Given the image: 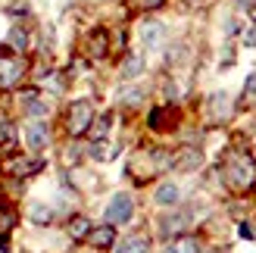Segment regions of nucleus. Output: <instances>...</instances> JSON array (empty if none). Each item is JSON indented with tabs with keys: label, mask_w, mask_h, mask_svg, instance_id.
Here are the masks:
<instances>
[{
	"label": "nucleus",
	"mask_w": 256,
	"mask_h": 253,
	"mask_svg": "<svg viewBox=\"0 0 256 253\" xmlns=\"http://www.w3.org/2000/svg\"><path fill=\"white\" fill-rule=\"evenodd\" d=\"M32 222H34V225H50V222H54V210L44 206V204L32 206Z\"/></svg>",
	"instance_id": "obj_20"
},
{
	"label": "nucleus",
	"mask_w": 256,
	"mask_h": 253,
	"mask_svg": "<svg viewBox=\"0 0 256 253\" xmlns=\"http://www.w3.org/2000/svg\"><path fill=\"white\" fill-rule=\"evenodd\" d=\"M91 56H106V32L97 28L91 34Z\"/></svg>",
	"instance_id": "obj_18"
},
{
	"label": "nucleus",
	"mask_w": 256,
	"mask_h": 253,
	"mask_svg": "<svg viewBox=\"0 0 256 253\" xmlns=\"http://www.w3.org/2000/svg\"><path fill=\"white\" fill-rule=\"evenodd\" d=\"M91 154H94L97 160H112V156L119 154V144H104V141H94Z\"/></svg>",
	"instance_id": "obj_19"
},
{
	"label": "nucleus",
	"mask_w": 256,
	"mask_h": 253,
	"mask_svg": "<svg viewBox=\"0 0 256 253\" xmlns=\"http://www.w3.org/2000/svg\"><path fill=\"white\" fill-rule=\"evenodd\" d=\"M88 241H91L94 247H110L112 241H116V225H100V228H91L88 232Z\"/></svg>",
	"instance_id": "obj_10"
},
{
	"label": "nucleus",
	"mask_w": 256,
	"mask_h": 253,
	"mask_svg": "<svg viewBox=\"0 0 256 253\" xmlns=\"http://www.w3.org/2000/svg\"><path fill=\"white\" fill-rule=\"evenodd\" d=\"M25 75V62L22 56H0V88L10 91V88H16Z\"/></svg>",
	"instance_id": "obj_4"
},
{
	"label": "nucleus",
	"mask_w": 256,
	"mask_h": 253,
	"mask_svg": "<svg viewBox=\"0 0 256 253\" xmlns=\"http://www.w3.org/2000/svg\"><path fill=\"white\" fill-rule=\"evenodd\" d=\"M25 144H28L32 150H44L50 144V128L41 119H32L28 125H25Z\"/></svg>",
	"instance_id": "obj_5"
},
{
	"label": "nucleus",
	"mask_w": 256,
	"mask_h": 253,
	"mask_svg": "<svg viewBox=\"0 0 256 253\" xmlns=\"http://www.w3.org/2000/svg\"><path fill=\"white\" fill-rule=\"evenodd\" d=\"M10 47L25 50V47H28V34H25L22 28H12V32H10Z\"/></svg>",
	"instance_id": "obj_22"
},
{
	"label": "nucleus",
	"mask_w": 256,
	"mask_h": 253,
	"mask_svg": "<svg viewBox=\"0 0 256 253\" xmlns=\"http://www.w3.org/2000/svg\"><path fill=\"white\" fill-rule=\"evenodd\" d=\"M172 162H175V169H182V172H194V169H200L203 156H200V150L188 147V150H182V154H178Z\"/></svg>",
	"instance_id": "obj_9"
},
{
	"label": "nucleus",
	"mask_w": 256,
	"mask_h": 253,
	"mask_svg": "<svg viewBox=\"0 0 256 253\" xmlns=\"http://www.w3.org/2000/svg\"><path fill=\"white\" fill-rule=\"evenodd\" d=\"M132 216H134V200L128 194H116L106 204V222L110 225H125V222H132Z\"/></svg>",
	"instance_id": "obj_3"
},
{
	"label": "nucleus",
	"mask_w": 256,
	"mask_h": 253,
	"mask_svg": "<svg viewBox=\"0 0 256 253\" xmlns=\"http://www.w3.org/2000/svg\"><path fill=\"white\" fill-rule=\"evenodd\" d=\"M16 144V125L12 122H0V147Z\"/></svg>",
	"instance_id": "obj_21"
},
{
	"label": "nucleus",
	"mask_w": 256,
	"mask_h": 253,
	"mask_svg": "<svg viewBox=\"0 0 256 253\" xmlns=\"http://www.w3.org/2000/svg\"><path fill=\"white\" fill-rule=\"evenodd\" d=\"M210 116H212L216 122H222V119H228V116H232V97H228L225 91L210 97Z\"/></svg>",
	"instance_id": "obj_8"
},
{
	"label": "nucleus",
	"mask_w": 256,
	"mask_h": 253,
	"mask_svg": "<svg viewBox=\"0 0 256 253\" xmlns=\"http://www.w3.org/2000/svg\"><path fill=\"white\" fill-rule=\"evenodd\" d=\"M244 44H247V47H256V25H253V28L244 34Z\"/></svg>",
	"instance_id": "obj_26"
},
{
	"label": "nucleus",
	"mask_w": 256,
	"mask_h": 253,
	"mask_svg": "<svg viewBox=\"0 0 256 253\" xmlns=\"http://www.w3.org/2000/svg\"><path fill=\"white\" fill-rule=\"evenodd\" d=\"M244 100H256V72L247 78V84H244Z\"/></svg>",
	"instance_id": "obj_24"
},
{
	"label": "nucleus",
	"mask_w": 256,
	"mask_h": 253,
	"mask_svg": "<svg viewBox=\"0 0 256 253\" xmlns=\"http://www.w3.org/2000/svg\"><path fill=\"white\" fill-rule=\"evenodd\" d=\"M166 253H200V244H197V238L182 234V238H175V241L166 247Z\"/></svg>",
	"instance_id": "obj_12"
},
{
	"label": "nucleus",
	"mask_w": 256,
	"mask_h": 253,
	"mask_svg": "<svg viewBox=\"0 0 256 253\" xmlns=\"http://www.w3.org/2000/svg\"><path fill=\"white\" fill-rule=\"evenodd\" d=\"M110 125H112V116H100V119H97V122H94L88 132H91V138H94V141H106V132H110Z\"/></svg>",
	"instance_id": "obj_17"
},
{
	"label": "nucleus",
	"mask_w": 256,
	"mask_h": 253,
	"mask_svg": "<svg viewBox=\"0 0 256 253\" xmlns=\"http://www.w3.org/2000/svg\"><path fill=\"white\" fill-rule=\"evenodd\" d=\"M256 178V166H253V160L247 154H232L225 162V182L228 188H234V191H247V188L253 184Z\"/></svg>",
	"instance_id": "obj_1"
},
{
	"label": "nucleus",
	"mask_w": 256,
	"mask_h": 253,
	"mask_svg": "<svg viewBox=\"0 0 256 253\" xmlns=\"http://www.w3.org/2000/svg\"><path fill=\"white\" fill-rule=\"evenodd\" d=\"M138 32H140V44H144L147 50H160L162 41H166V28L160 22H144Z\"/></svg>",
	"instance_id": "obj_7"
},
{
	"label": "nucleus",
	"mask_w": 256,
	"mask_h": 253,
	"mask_svg": "<svg viewBox=\"0 0 256 253\" xmlns=\"http://www.w3.org/2000/svg\"><path fill=\"white\" fill-rule=\"evenodd\" d=\"M91 122H94V106H91V100H75V104L69 106V116H66V128L69 134H84L88 128H91Z\"/></svg>",
	"instance_id": "obj_2"
},
{
	"label": "nucleus",
	"mask_w": 256,
	"mask_h": 253,
	"mask_svg": "<svg viewBox=\"0 0 256 253\" xmlns=\"http://www.w3.org/2000/svg\"><path fill=\"white\" fill-rule=\"evenodd\" d=\"M178 200H182V188H178V184H172V182L160 184V191H156V204L169 206V204H178Z\"/></svg>",
	"instance_id": "obj_14"
},
{
	"label": "nucleus",
	"mask_w": 256,
	"mask_h": 253,
	"mask_svg": "<svg viewBox=\"0 0 256 253\" xmlns=\"http://www.w3.org/2000/svg\"><path fill=\"white\" fill-rule=\"evenodd\" d=\"M88 232H91V222H88V216H75V219L69 222L72 241H82V238H88Z\"/></svg>",
	"instance_id": "obj_16"
},
{
	"label": "nucleus",
	"mask_w": 256,
	"mask_h": 253,
	"mask_svg": "<svg viewBox=\"0 0 256 253\" xmlns=\"http://www.w3.org/2000/svg\"><path fill=\"white\" fill-rule=\"evenodd\" d=\"M0 253H6V247H4V244H0Z\"/></svg>",
	"instance_id": "obj_28"
},
{
	"label": "nucleus",
	"mask_w": 256,
	"mask_h": 253,
	"mask_svg": "<svg viewBox=\"0 0 256 253\" xmlns=\"http://www.w3.org/2000/svg\"><path fill=\"white\" fill-rule=\"evenodd\" d=\"M41 169H44V162H41V160H28V156H12V160L6 162V172L16 175V178H28V175L41 172Z\"/></svg>",
	"instance_id": "obj_6"
},
{
	"label": "nucleus",
	"mask_w": 256,
	"mask_h": 253,
	"mask_svg": "<svg viewBox=\"0 0 256 253\" xmlns=\"http://www.w3.org/2000/svg\"><path fill=\"white\" fill-rule=\"evenodd\" d=\"M22 106H25V112H28L32 119H44L47 116V106H44V100L38 97V91H25L22 94Z\"/></svg>",
	"instance_id": "obj_11"
},
{
	"label": "nucleus",
	"mask_w": 256,
	"mask_h": 253,
	"mask_svg": "<svg viewBox=\"0 0 256 253\" xmlns=\"http://www.w3.org/2000/svg\"><path fill=\"white\" fill-rule=\"evenodd\" d=\"M140 100H144V94H140L138 88H125V91H122V104H128V106L140 104Z\"/></svg>",
	"instance_id": "obj_23"
},
{
	"label": "nucleus",
	"mask_w": 256,
	"mask_h": 253,
	"mask_svg": "<svg viewBox=\"0 0 256 253\" xmlns=\"http://www.w3.org/2000/svg\"><path fill=\"white\" fill-rule=\"evenodd\" d=\"M162 4H166V0H134L138 10H160Z\"/></svg>",
	"instance_id": "obj_25"
},
{
	"label": "nucleus",
	"mask_w": 256,
	"mask_h": 253,
	"mask_svg": "<svg viewBox=\"0 0 256 253\" xmlns=\"http://www.w3.org/2000/svg\"><path fill=\"white\" fill-rule=\"evenodd\" d=\"M140 72H144V60L134 56V54H128L125 62H122V78H138Z\"/></svg>",
	"instance_id": "obj_15"
},
{
	"label": "nucleus",
	"mask_w": 256,
	"mask_h": 253,
	"mask_svg": "<svg viewBox=\"0 0 256 253\" xmlns=\"http://www.w3.org/2000/svg\"><path fill=\"white\" fill-rule=\"evenodd\" d=\"M116 253H150V241H147V238H140V234L125 238V241L116 247Z\"/></svg>",
	"instance_id": "obj_13"
},
{
	"label": "nucleus",
	"mask_w": 256,
	"mask_h": 253,
	"mask_svg": "<svg viewBox=\"0 0 256 253\" xmlns=\"http://www.w3.org/2000/svg\"><path fill=\"white\" fill-rule=\"evenodd\" d=\"M250 16H253V22H256V4H253V6H250Z\"/></svg>",
	"instance_id": "obj_27"
}]
</instances>
